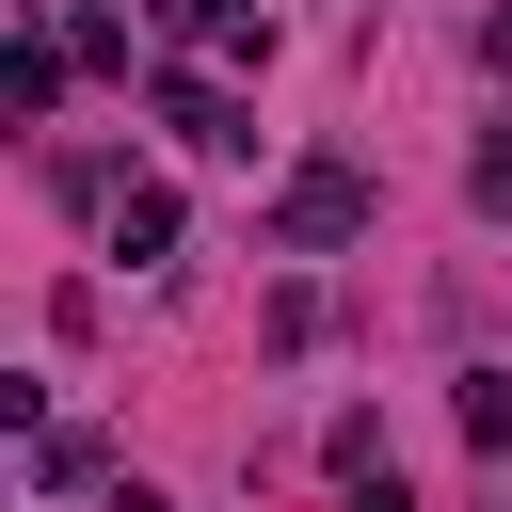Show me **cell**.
<instances>
[{
    "label": "cell",
    "mask_w": 512,
    "mask_h": 512,
    "mask_svg": "<svg viewBox=\"0 0 512 512\" xmlns=\"http://www.w3.org/2000/svg\"><path fill=\"white\" fill-rule=\"evenodd\" d=\"M0 96H16V112H48V96H64V48H48V16H16V64H0Z\"/></svg>",
    "instance_id": "cell-4"
},
{
    "label": "cell",
    "mask_w": 512,
    "mask_h": 512,
    "mask_svg": "<svg viewBox=\"0 0 512 512\" xmlns=\"http://www.w3.org/2000/svg\"><path fill=\"white\" fill-rule=\"evenodd\" d=\"M112 512H176V496H144V480H112Z\"/></svg>",
    "instance_id": "cell-9"
},
{
    "label": "cell",
    "mask_w": 512,
    "mask_h": 512,
    "mask_svg": "<svg viewBox=\"0 0 512 512\" xmlns=\"http://www.w3.org/2000/svg\"><path fill=\"white\" fill-rule=\"evenodd\" d=\"M160 128H176V144H192V160H256V112H240V96H224V80H192V64H176V80H160Z\"/></svg>",
    "instance_id": "cell-2"
},
{
    "label": "cell",
    "mask_w": 512,
    "mask_h": 512,
    "mask_svg": "<svg viewBox=\"0 0 512 512\" xmlns=\"http://www.w3.org/2000/svg\"><path fill=\"white\" fill-rule=\"evenodd\" d=\"M112 256H144V272L176 256V192H160V176H128V192H112Z\"/></svg>",
    "instance_id": "cell-3"
},
{
    "label": "cell",
    "mask_w": 512,
    "mask_h": 512,
    "mask_svg": "<svg viewBox=\"0 0 512 512\" xmlns=\"http://www.w3.org/2000/svg\"><path fill=\"white\" fill-rule=\"evenodd\" d=\"M352 512H416V496H400V464H352Z\"/></svg>",
    "instance_id": "cell-7"
},
{
    "label": "cell",
    "mask_w": 512,
    "mask_h": 512,
    "mask_svg": "<svg viewBox=\"0 0 512 512\" xmlns=\"http://www.w3.org/2000/svg\"><path fill=\"white\" fill-rule=\"evenodd\" d=\"M464 448H512V368H464Z\"/></svg>",
    "instance_id": "cell-5"
},
{
    "label": "cell",
    "mask_w": 512,
    "mask_h": 512,
    "mask_svg": "<svg viewBox=\"0 0 512 512\" xmlns=\"http://www.w3.org/2000/svg\"><path fill=\"white\" fill-rule=\"evenodd\" d=\"M480 64H512V0H496V16H480Z\"/></svg>",
    "instance_id": "cell-8"
},
{
    "label": "cell",
    "mask_w": 512,
    "mask_h": 512,
    "mask_svg": "<svg viewBox=\"0 0 512 512\" xmlns=\"http://www.w3.org/2000/svg\"><path fill=\"white\" fill-rule=\"evenodd\" d=\"M352 224H368V176H352V160H304V176L272 192V240H288V256H336Z\"/></svg>",
    "instance_id": "cell-1"
},
{
    "label": "cell",
    "mask_w": 512,
    "mask_h": 512,
    "mask_svg": "<svg viewBox=\"0 0 512 512\" xmlns=\"http://www.w3.org/2000/svg\"><path fill=\"white\" fill-rule=\"evenodd\" d=\"M464 192H480V208H496V224H512V128H496V144H480V160H464Z\"/></svg>",
    "instance_id": "cell-6"
}]
</instances>
